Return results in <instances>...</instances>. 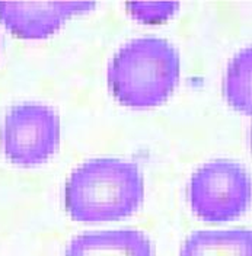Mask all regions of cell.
<instances>
[{"mask_svg": "<svg viewBox=\"0 0 252 256\" xmlns=\"http://www.w3.org/2000/svg\"><path fill=\"white\" fill-rule=\"evenodd\" d=\"M143 196L140 168L118 158L83 162L70 174L64 191L67 212L83 223L123 220L137 211Z\"/></svg>", "mask_w": 252, "mask_h": 256, "instance_id": "obj_1", "label": "cell"}, {"mask_svg": "<svg viewBox=\"0 0 252 256\" xmlns=\"http://www.w3.org/2000/svg\"><path fill=\"white\" fill-rule=\"evenodd\" d=\"M181 60L168 40L144 35L118 48L107 68L114 98L131 108H150L165 102L178 84Z\"/></svg>", "mask_w": 252, "mask_h": 256, "instance_id": "obj_2", "label": "cell"}, {"mask_svg": "<svg viewBox=\"0 0 252 256\" xmlns=\"http://www.w3.org/2000/svg\"><path fill=\"white\" fill-rule=\"evenodd\" d=\"M188 198L194 214L204 222L235 220L246 211L251 200L248 172L235 160H210L191 176Z\"/></svg>", "mask_w": 252, "mask_h": 256, "instance_id": "obj_3", "label": "cell"}, {"mask_svg": "<svg viewBox=\"0 0 252 256\" xmlns=\"http://www.w3.org/2000/svg\"><path fill=\"white\" fill-rule=\"evenodd\" d=\"M60 130V116L53 106L41 102L16 104L3 120V152L16 164H40L56 153Z\"/></svg>", "mask_w": 252, "mask_h": 256, "instance_id": "obj_4", "label": "cell"}, {"mask_svg": "<svg viewBox=\"0 0 252 256\" xmlns=\"http://www.w3.org/2000/svg\"><path fill=\"white\" fill-rule=\"evenodd\" d=\"M94 8V2H0V20L18 36L37 40L59 30L70 16Z\"/></svg>", "mask_w": 252, "mask_h": 256, "instance_id": "obj_5", "label": "cell"}, {"mask_svg": "<svg viewBox=\"0 0 252 256\" xmlns=\"http://www.w3.org/2000/svg\"><path fill=\"white\" fill-rule=\"evenodd\" d=\"M66 256H155L152 240L133 228L83 233L70 240Z\"/></svg>", "mask_w": 252, "mask_h": 256, "instance_id": "obj_6", "label": "cell"}, {"mask_svg": "<svg viewBox=\"0 0 252 256\" xmlns=\"http://www.w3.org/2000/svg\"><path fill=\"white\" fill-rule=\"evenodd\" d=\"M252 236L246 228L200 230L189 234L179 256H251Z\"/></svg>", "mask_w": 252, "mask_h": 256, "instance_id": "obj_7", "label": "cell"}, {"mask_svg": "<svg viewBox=\"0 0 252 256\" xmlns=\"http://www.w3.org/2000/svg\"><path fill=\"white\" fill-rule=\"evenodd\" d=\"M251 48H240L227 63L223 79V92L229 105L243 114L251 112Z\"/></svg>", "mask_w": 252, "mask_h": 256, "instance_id": "obj_8", "label": "cell"}, {"mask_svg": "<svg viewBox=\"0 0 252 256\" xmlns=\"http://www.w3.org/2000/svg\"><path fill=\"white\" fill-rule=\"evenodd\" d=\"M127 10L131 14L133 18L137 20L147 22V24H156L169 19L176 14L179 9V4L175 2H134L127 3Z\"/></svg>", "mask_w": 252, "mask_h": 256, "instance_id": "obj_9", "label": "cell"}]
</instances>
